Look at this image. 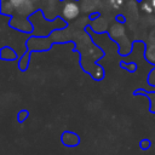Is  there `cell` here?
I'll list each match as a JSON object with an SVG mask.
<instances>
[{"label": "cell", "instance_id": "6da1fadb", "mask_svg": "<svg viewBox=\"0 0 155 155\" xmlns=\"http://www.w3.org/2000/svg\"><path fill=\"white\" fill-rule=\"evenodd\" d=\"M80 13V5L79 2L74 1V0H68L64 2L63 5V8H62V15L65 19L70 21V19H74L79 16Z\"/></svg>", "mask_w": 155, "mask_h": 155}, {"label": "cell", "instance_id": "5b68a950", "mask_svg": "<svg viewBox=\"0 0 155 155\" xmlns=\"http://www.w3.org/2000/svg\"><path fill=\"white\" fill-rule=\"evenodd\" d=\"M151 5H153V7L155 8V0H151Z\"/></svg>", "mask_w": 155, "mask_h": 155}, {"label": "cell", "instance_id": "3957f363", "mask_svg": "<svg viewBox=\"0 0 155 155\" xmlns=\"http://www.w3.org/2000/svg\"><path fill=\"white\" fill-rule=\"evenodd\" d=\"M10 1L15 7H18V8H21L23 5H25L28 2V0H10Z\"/></svg>", "mask_w": 155, "mask_h": 155}, {"label": "cell", "instance_id": "277c9868", "mask_svg": "<svg viewBox=\"0 0 155 155\" xmlns=\"http://www.w3.org/2000/svg\"><path fill=\"white\" fill-rule=\"evenodd\" d=\"M153 5L151 4H147V2H144V4H142V10L143 11H145V12H148V13H151L153 12Z\"/></svg>", "mask_w": 155, "mask_h": 155}, {"label": "cell", "instance_id": "7a4b0ae2", "mask_svg": "<svg viewBox=\"0 0 155 155\" xmlns=\"http://www.w3.org/2000/svg\"><path fill=\"white\" fill-rule=\"evenodd\" d=\"M147 58L150 62H155V45H150L147 50Z\"/></svg>", "mask_w": 155, "mask_h": 155}]
</instances>
